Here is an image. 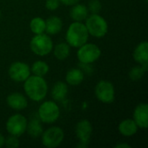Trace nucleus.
<instances>
[{
    "label": "nucleus",
    "mask_w": 148,
    "mask_h": 148,
    "mask_svg": "<svg viewBox=\"0 0 148 148\" xmlns=\"http://www.w3.org/2000/svg\"><path fill=\"white\" fill-rule=\"evenodd\" d=\"M23 82V90L31 101L38 102L46 97L48 83L43 77L35 75H29Z\"/></svg>",
    "instance_id": "obj_1"
},
{
    "label": "nucleus",
    "mask_w": 148,
    "mask_h": 148,
    "mask_svg": "<svg viewBox=\"0 0 148 148\" xmlns=\"http://www.w3.org/2000/svg\"><path fill=\"white\" fill-rule=\"evenodd\" d=\"M88 32L84 23L82 22L72 23L66 32L67 43L73 48H79L88 40Z\"/></svg>",
    "instance_id": "obj_2"
},
{
    "label": "nucleus",
    "mask_w": 148,
    "mask_h": 148,
    "mask_svg": "<svg viewBox=\"0 0 148 148\" xmlns=\"http://www.w3.org/2000/svg\"><path fill=\"white\" fill-rule=\"evenodd\" d=\"M85 26L90 36L101 38L105 36L108 30V22L99 14H91L86 18Z\"/></svg>",
    "instance_id": "obj_3"
},
{
    "label": "nucleus",
    "mask_w": 148,
    "mask_h": 148,
    "mask_svg": "<svg viewBox=\"0 0 148 148\" xmlns=\"http://www.w3.org/2000/svg\"><path fill=\"white\" fill-rule=\"evenodd\" d=\"M31 51L39 56H44L49 55L53 49V41L48 35L42 33L35 35L29 42Z\"/></svg>",
    "instance_id": "obj_4"
},
{
    "label": "nucleus",
    "mask_w": 148,
    "mask_h": 148,
    "mask_svg": "<svg viewBox=\"0 0 148 148\" xmlns=\"http://www.w3.org/2000/svg\"><path fill=\"white\" fill-rule=\"evenodd\" d=\"M39 120L46 124L56 122L60 117V108L55 101H46L42 102L37 112Z\"/></svg>",
    "instance_id": "obj_5"
},
{
    "label": "nucleus",
    "mask_w": 148,
    "mask_h": 148,
    "mask_svg": "<svg viewBox=\"0 0 148 148\" xmlns=\"http://www.w3.org/2000/svg\"><path fill=\"white\" fill-rule=\"evenodd\" d=\"M101 55V49L94 43H85L78 48L76 53L78 61L83 65H88L96 62Z\"/></svg>",
    "instance_id": "obj_6"
},
{
    "label": "nucleus",
    "mask_w": 148,
    "mask_h": 148,
    "mask_svg": "<svg viewBox=\"0 0 148 148\" xmlns=\"http://www.w3.org/2000/svg\"><path fill=\"white\" fill-rule=\"evenodd\" d=\"M95 94L98 101L105 104H110L115 99L114 87L112 82L106 80H101L96 84Z\"/></svg>",
    "instance_id": "obj_7"
},
{
    "label": "nucleus",
    "mask_w": 148,
    "mask_h": 148,
    "mask_svg": "<svg viewBox=\"0 0 148 148\" xmlns=\"http://www.w3.org/2000/svg\"><path fill=\"white\" fill-rule=\"evenodd\" d=\"M42 143L48 148H56L59 147L64 139V132L59 127H52L43 131L41 135Z\"/></svg>",
    "instance_id": "obj_8"
},
{
    "label": "nucleus",
    "mask_w": 148,
    "mask_h": 148,
    "mask_svg": "<svg viewBox=\"0 0 148 148\" xmlns=\"http://www.w3.org/2000/svg\"><path fill=\"white\" fill-rule=\"evenodd\" d=\"M27 124L28 121L26 117H24L23 114H16L8 119L6 122V130L9 134L19 138L26 132Z\"/></svg>",
    "instance_id": "obj_9"
},
{
    "label": "nucleus",
    "mask_w": 148,
    "mask_h": 148,
    "mask_svg": "<svg viewBox=\"0 0 148 148\" xmlns=\"http://www.w3.org/2000/svg\"><path fill=\"white\" fill-rule=\"evenodd\" d=\"M29 66L23 62H15L9 68L10 78L16 82H23L30 75Z\"/></svg>",
    "instance_id": "obj_10"
},
{
    "label": "nucleus",
    "mask_w": 148,
    "mask_h": 148,
    "mask_svg": "<svg viewBox=\"0 0 148 148\" xmlns=\"http://www.w3.org/2000/svg\"><path fill=\"white\" fill-rule=\"evenodd\" d=\"M93 132L91 123L88 120L80 121L75 126V134L80 142L88 147V143L90 140Z\"/></svg>",
    "instance_id": "obj_11"
},
{
    "label": "nucleus",
    "mask_w": 148,
    "mask_h": 148,
    "mask_svg": "<svg viewBox=\"0 0 148 148\" xmlns=\"http://www.w3.org/2000/svg\"><path fill=\"white\" fill-rule=\"evenodd\" d=\"M139 128L147 129L148 127V105L140 103L134 111V119Z\"/></svg>",
    "instance_id": "obj_12"
},
{
    "label": "nucleus",
    "mask_w": 148,
    "mask_h": 148,
    "mask_svg": "<svg viewBox=\"0 0 148 148\" xmlns=\"http://www.w3.org/2000/svg\"><path fill=\"white\" fill-rule=\"evenodd\" d=\"M6 103L10 108L16 111L23 110L28 107L27 98L19 92L10 94L6 98Z\"/></svg>",
    "instance_id": "obj_13"
},
{
    "label": "nucleus",
    "mask_w": 148,
    "mask_h": 148,
    "mask_svg": "<svg viewBox=\"0 0 148 148\" xmlns=\"http://www.w3.org/2000/svg\"><path fill=\"white\" fill-rule=\"evenodd\" d=\"M133 57L137 63L148 69V42L147 41H143L136 46Z\"/></svg>",
    "instance_id": "obj_14"
},
{
    "label": "nucleus",
    "mask_w": 148,
    "mask_h": 148,
    "mask_svg": "<svg viewBox=\"0 0 148 148\" xmlns=\"http://www.w3.org/2000/svg\"><path fill=\"white\" fill-rule=\"evenodd\" d=\"M119 132L125 137H132L138 132V126L133 119L123 120L118 127Z\"/></svg>",
    "instance_id": "obj_15"
},
{
    "label": "nucleus",
    "mask_w": 148,
    "mask_h": 148,
    "mask_svg": "<svg viewBox=\"0 0 148 148\" xmlns=\"http://www.w3.org/2000/svg\"><path fill=\"white\" fill-rule=\"evenodd\" d=\"M69 92L68 85L63 82H56L51 89V97L55 101H63Z\"/></svg>",
    "instance_id": "obj_16"
},
{
    "label": "nucleus",
    "mask_w": 148,
    "mask_h": 148,
    "mask_svg": "<svg viewBox=\"0 0 148 148\" xmlns=\"http://www.w3.org/2000/svg\"><path fill=\"white\" fill-rule=\"evenodd\" d=\"M69 15L71 19H73L75 22H82L86 20V18L88 16V7L84 4L76 3L72 6Z\"/></svg>",
    "instance_id": "obj_17"
},
{
    "label": "nucleus",
    "mask_w": 148,
    "mask_h": 148,
    "mask_svg": "<svg viewBox=\"0 0 148 148\" xmlns=\"http://www.w3.org/2000/svg\"><path fill=\"white\" fill-rule=\"evenodd\" d=\"M62 29V21L56 16H49L45 20V31L49 35H56Z\"/></svg>",
    "instance_id": "obj_18"
},
{
    "label": "nucleus",
    "mask_w": 148,
    "mask_h": 148,
    "mask_svg": "<svg viewBox=\"0 0 148 148\" xmlns=\"http://www.w3.org/2000/svg\"><path fill=\"white\" fill-rule=\"evenodd\" d=\"M66 82L70 86H78L84 80V73L79 69H71L66 74Z\"/></svg>",
    "instance_id": "obj_19"
},
{
    "label": "nucleus",
    "mask_w": 148,
    "mask_h": 148,
    "mask_svg": "<svg viewBox=\"0 0 148 148\" xmlns=\"http://www.w3.org/2000/svg\"><path fill=\"white\" fill-rule=\"evenodd\" d=\"M26 132L32 138L36 139V138L41 137L42 134L43 133V128L40 122V120L32 119L29 122H28Z\"/></svg>",
    "instance_id": "obj_20"
},
{
    "label": "nucleus",
    "mask_w": 148,
    "mask_h": 148,
    "mask_svg": "<svg viewBox=\"0 0 148 148\" xmlns=\"http://www.w3.org/2000/svg\"><path fill=\"white\" fill-rule=\"evenodd\" d=\"M70 55V46L67 42H60L55 46L54 56L59 61L66 60Z\"/></svg>",
    "instance_id": "obj_21"
},
{
    "label": "nucleus",
    "mask_w": 148,
    "mask_h": 148,
    "mask_svg": "<svg viewBox=\"0 0 148 148\" xmlns=\"http://www.w3.org/2000/svg\"><path fill=\"white\" fill-rule=\"evenodd\" d=\"M49 70V67L47 62L44 61H36L35 62L31 68H30V72L37 76H45Z\"/></svg>",
    "instance_id": "obj_22"
},
{
    "label": "nucleus",
    "mask_w": 148,
    "mask_h": 148,
    "mask_svg": "<svg viewBox=\"0 0 148 148\" xmlns=\"http://www.w3.org/2000/svg\"><path fill=\"white\" fill-rule=\"evenodd\" d=\"M30 30L35 34H42L45 31V20L40 16H36L31 19L29 23Z\"/></svg>",
    "instance_id": "obj_23"
},
{
    "label": "nucleus",
    "mask_w": 148,
    "mask_h": 148,
    "mask_svg": "<svg viewBox=\"0 0 148 148\" xmlns=\"http://www.w3.org/2000/svg\"><path fill=\"white\" fill-rule=\"evenodd\" d=\"M147 71V68H145L141 65L140 66H135L133 67L130 71H129V78L133 81V82H138L140 79H142V77L144 76L145 73Z\"/></svg>",
    "instance_id": "obj_24"
},
{
    "label": "nucleus",
    "mask_w": 148,
    "mask_h": 148,
    "mask_svg": "<svg viewBox=\"0 0 148 148\" xmlns=\"http://www.w3.org/2000/svg\"><path fill=\"white\" fill-rule=\"evenodd\" d=\"M102 5L100 0H90L88 2V12H91L92 14H99V12L101 10Z\"/></svg>",
    "instance_id": "obj_25"
},
{
    "label": "nucleus",
    "mask_w": 148,
    "mask_h": 148,
    "mask_svg": "<svg viewBox=\"0 0 148 148\" xmlns=\"http://www.w3.org/2000/svg\"><path fill=\"white\" fill-rule=\"evenodd\" d=\"M20 142L18 140V137L14 136V135H10L9 137H7L4 140V146L7 148H16L19 147Z\"/></svg>",
    "instance_id": "obj_26"
},
{
    "label": "nucleus",
    "mask_w": 148,
    "mask_h": 148,
    "mask_svg": "<svg viewBox=\"0 0 148 148\" xmlns=\"http://www.w3.org/2000/svg\"><path fill=\"white\" fill-rule=\"evenodd\" d=\"M60 1L59 0H46L45 2V7L49 10H56L60 6Z\"/></svg>",
    "instance_id": "obj_27"
},
{
    "label": "nucleus",
    "mask_w": 148,
    "mask_h": 148,
    "mask_svg": "<svg viewBox=\"0 0 148 148\" xmlns=\"http://www.w3.org/2000/svg\"><path fill=\"white\" fill-rule=\"evenodd\" d=\"M61 3L67 5V6H73L75 4H76L77 3H79L80 0H59Z\"/></svg>",
    "instance_id": "obj_28"
},
{
    "label": "nucleus",
    "mask_w": 148,
    "mask_h": 148,
    "mask_svg": "<svg viewBox=\"0 0 148 148\" xmlns=\"http://www.w3.org/2000/svg\"><path fill=\"white\" fill-rule=\"evenodd\" d=\"M115 148H131V146L127 144V143H120V144H117L115 147Z\"/></svg>",
    "instance_id": "obj_29"
},
{
    "label": "nucleus",
    "mask_w": 148,
    "mask_h": 148,
    "mask_svg": "<svg viewBox=\"0 0 148 148\" xmlns=\"http://www.w3.org/2000/svg\"><path fill=\"white\" fill-rule=\"evenodd\" d=\"M4 140H5L4 136L2 134H0V148L2 147L3 146H4Z\"/></svg>",
    "instance_id": "obj_30"
},
{
    "label": "nucleus",
    "mask_w": 148,
    "mask_h": 148,
    "mask_svg": "<svg viewBox=\"0 0 148 148\" xmlns=\"http://www.w3.org/2000/svg\"><path fill=\"white\" fill-rule=\"evenodd\" d=\"M0 17H1V11H0Z\"/></svg>",
    "instance_id": "obj_31"
}]
</instances>
